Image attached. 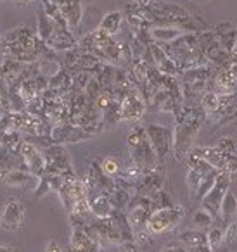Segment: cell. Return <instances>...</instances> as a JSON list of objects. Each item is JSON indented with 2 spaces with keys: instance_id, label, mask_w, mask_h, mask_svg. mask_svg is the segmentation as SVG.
I'll return each mask as SVG.
<instances>
[{
  "instance_id": "37",
  "label": "cell",
  "mask_w": 237,
  "mask_h": 252,
  "mask_svg": "<svg viewBox=\"0 0 237 252\" xmlns=\"http://www.w3.org/2000/svg\"><path fill=\"white\" fill-rule=\"evenodd\" d=\"M161 252H189V249L185 247L180 240H175V242H170V244L164 245V247L161 249Z\"/></svg>"
},
{
  "instance_id": "8",
  "label": "cell",
  "mask_w": 237,
  "mask_h": 252,
  "mask_svg": "<svg viewBox=\"0 0 237 252\" xmlns=\"http://www.w3.org/2000/svg\"><path fill=\"white\" fill-rule=\"evenodd\" d=\"M216 126L229 125L230 121L237 119V94H225L220 95V105L215 112L206 116Z\"/></svg>"
},
{
  "instance_id": "36",
  "label": "cell",
  "mask_w": 237,
  "mask_h": 252,
  "mask_svg": "<svg viewBox=\"0 0 237 252\" xmlns=\"http://www.w3.org/2000/svg\"><path fill=\"white\" fill-rule=\"evenodd\" d=\"M49 190H52L50 189V183H49V178H47V175H43V176H40V183H39V187H37V190L33 193H35V197L37 199H40V197H43L45 195Z\"/></svg>"
},
{
  "instance_id": "5",
  "label": "cell",
  "mask_w": 237,
  "mask_h": 252,
  "mask_svg": "<svg viewBox=\"0 0 237 252\" xmlns=\"http://www.w3.org/2000/svg\"><path fill=\"white\" fill-rule=\"evenodd\" d=\"M230 190V178L227 171H220L218 180H216L215 187L211 189V192L201 200L202 209H206L209 214H211L215 220L220 218V209H222V202L225 193Z\"/></svg>"
},
{
  "instance_id": "9",
  "label": "cell",
  "mask_w": 237,
  "mask_h": 252,
  "mask_svg": "<svg viewBox=\"0 0 237 252\" xmlns=\"http://www.w3.org/2000/svg\"><path fill=\"white\" fill-rule=\"evenodd\" d=\"M19 154H21V158L25 159L30 173L37 175L39 178L45 175L47 161H45V156H43L42 149H39L35 144H32V142L23 140L21 149H19Z\"/></svg>"
},
{
  "instance_id": "28",
  "label": "cell",
  "mask_w": 237,
  "mask_h": 252,
  "mask_svg": "<svg viewBox=\"0 0 237 252\" xmlns=\"http://www.w3.org/2000/svg\"><path fill=\"white\" fill-rule=\"evenodd\" d=\"M99 164H101L102 173H104L106 176H109V178H118V176L121 175V166H119V162L116 161L115 158H111V156H106Z\"/></svg>"
},
{
  "instance_id": "34",
  "label": "cell",
  "mask_w": 237,
  "mask_h": 252,
  "mask_svg": "<svg viewBox=\"0 0 237 252\" xmlns=\"http://www.w3.org/2000/svg\"><path fill=\"white\" fill-rule=\"evenodd\" d=\"M151 54H153V59L156 63V66H159L163 61L168 59V54L164 52V49L159 43H151Z\"/></svg>"
},
{
  "instance_id": "25",
  "label": "cell",
  "mask_w": 237,
  "mask_h": 252,
  "mask_svg": "<svg viewBox=\"0 0 237 252\" xmlns=\"http://www.w3.org/2000/svg\"><path fill=\"white\" fill-rule=\"evenodd\" d=\"M218 175H220V171L218 169H213V171H209L208 175H204L202 176V182H201V187H199V190H198V195H196V199L201 202L202 199H204L206 195H208L209 192H211V189L215 187V183H216V180H218Z\"/></svg>"
},
{
  "instance_id": "1",
  "label": "cell",
  "mask_w": 237,
  "mask_h": 252,
  "mask_svg": "<svg viewBox=\"0 0 237 252\" xmlns=\"http://www.w3.org/2000/svg\"><path fill=\"white\" fill-rule=\"evenodd\" d=\"M206 119V112L198 105H185L175 114V137H173V156L177 161H185L192 149V142L198 131L201 130Z\"/></svg>"
},
{
  "instance_id": "40",
  "label": "cell",
  "mask_w": 237,
  "mask_h": 252,
  "mask_svg": "<svg viewBox=\"0 0 237 252\" xmlns=\"http://www.w3.org/2000/svg\"><path fill=\"white\" fill-rule=\"evenodd\" d=\"M229 178H230V189L237 187V171H230L229 173Z\"/></svg>"
},
{
  "instance_id": "16",
  "label": "cell",
  "mask_w": 237,
  "mask_h": 252,
  "mask_svg": "<svg viewBox=\"0 0 237 252\" xmlns=\"http://www.w3.org/2000/svg\"><path fill=\"white\" fill-rule=\"evenodd\" d=\"M49 45L52 47L54 50H71L75 47H78V42L75 38L71 28H61V26H56V32H54V36L50 38Z\"/></svg>"
},
{
  "instance_id": "32",
  "label": "cell",
  "mask_w": 237,
  "mask_h": 252,
  "mask_svg": "<svg viewBox=\"0 0 237 252\" xmlns=\"http://www.w3.org/2000/svg\"><path fill=\"white\" fill-rule=\"evenodd\" d=\"M223 235H225V228L223 226L213 224L208 230V240H209V244H211L213 251H218V247L223 245Z\"/></svg>"
},
{
  "instance_id": "46",
  "label": "cell",
  "mask_w": 237,
  "mask_h": 252,
  "mask_svg": "<svg viewBox=\"0 0 237 252\" xmlns=\"http://www.w3.org/2000/svg\"><path fill=\"white\" fill-rule=\"evenodd\" d=\"M16 2H19V4H28V2H32V0H16Z\"/></svg>"
},
{
  "instance_id": "45",
  "label": "cell",
  "mask_w": 237,
  "mask_h": 252,
  "mask_svg": "<svg viewBox=\"0 0 237 252\" xmlns=\"http://www.w3.org/2000/svg\"><path fill=\"white\" fill-rule=\"evenodd\" d=\"M0 252H12V249L5 247V245H2V249H0Z\"/></svg>"
},
{
  "instance_id": "43",
  "label": "cell",
  "mask_w": 237,
  "mask_h": 252,
  "mask_svg": "<svg viewBox=\"0 0 237 252\" xmlns=\"http://www.w3.org/2000/svg\"><path fill=\"white\" fill-rule=\"evenodd\" d=\"M232 61L237 63V42H236V49H234V52H232Z\"/></svg>"
},
{
  "instance_id": "23",
  "label": "cell",
  "mask_w": 237,
  "mask_h": 252,
  "mask_svg": "<svg viewBox=\"0 0 237 252\" xmlns=\"http://www.w3.org/2000/svg\"><path fill=\"white\" fill-rule=\"evenodd\" d=\"M123 18H125V14L119 11H109L108 14H104V18L101 19V25H99V28L104 30L106 33H109V35L115 36L116 33L121 30V23H123Z\"/></svg>"
},
{
  "instance_id": "14",
  "label": "cell",
  "mask_w": 237,
  "mask_h": 252,
  "mask_svg": "<svg viewBox=\"0 0 237 252\" xmlns=\"http://www.w3.org/2000/svg\"><path fill=\"white\" fill-rule=\"evenodd\" d=\"M192 154L199 156L204 161H208L213 168H216L218 171H225L227 169V162H225V156L220 151L218 147H211V145H199V147H192L191 149Z\"/></svg>"
},
{
  "instance_id": "3",
  "label": "cell",
  "mask_w": 237,
  "mask_h": 252,
  "mask_svg": "<svg viewBox=\"0 0 237 252\" xmlns=\"http://www.w3.org/2000/svg\"><path fill=\"white\" fill-rule=\"evenodd\" d=\"M146 131H147V137H149L151 144H153L154 151H156V154H158L159 164L163 166L164 162L168 161V158L173 154L175 131L171 130V128H168V126L156 125V123L146 125Z\"/></svg>"
},
{
  "instance_id": "20",
  "label": "cell",
  "mask_w": 237,
  "mask_h": 252,
  "mask_svg": "<svg viewBox=\"0 0 237 252\" xmlns=\"http://www.w3.org/2000/svg\"><path fill=\"white\" fill-rule=\"evenodd\" d=\"M56 26L57 25L45 14V12H43V9H40V11L37 12V35H39L40 40H43L45 43H49L50 38L54 36Z\"/></svg>"
},
{
  "instance_id": "10",
  "label": "cell",
  "mask_w": 237,
  "mask_h": 252,
  "mask_svg": "<svg viewBox=\"0 0 237 252\" xmlns=\"http://www.w3.org/2000/svg\"><path fill=\"white\" fill-rule=\"evenodd\" d=\"M26 221V211L19 200H9L2 211V228L9 231H14L21 228Z\"/></svg>"
},
{
  "instance_id": "29",
  "label": "cell",
  "mask_w": 237,
  "mask_h": 252,
  "mask_svg": "<svg viewBox=\"0 0 237 252\" xmlns=\"http://www.w3.org/2000/svg\"><path fill=\"white\" fill-rule=\"evenodd\" d=\"M218 105H220V95L216 94V92L208 90L201 97V107L204 109L206 116L211 114V112H215L216 109H218Z\"/></svg>"
},
{
  "instance_id": "12",
  "label": "cell",
  "mask_w": 237,
  "mask_h": 252,
  "mask_svg": "<svg viewBox=\"0 0 237 252\" xmlns=\"http://www.w3.org/2000/svg\"><path fill=\"white\" fill-rule=\"evenodd\" d=\"M178 240L189 249V252H215L208 240V231L185 230L180 233Z\"/></svg>"
},
{
  "instance_id": "38",
  "label": "cell",
  "mask_w": 237,
  "mask_h": 252,
  "mask_svg": "<svg viewBox=\"0 0 237 252\" xmlns=\"http://www.w3.org/2000/svg\"><path fill=\"white\" fill-rule=\"evenodd\" d=\"M119 252H140V245L137 244L135 240L132 242H121V244L118 245Z\"/></svg>"
},
{
  "instance_id": "21",
  "label": "cell",
  "mask_w": 237,
  "mask_h": 252,
  "mask_svg": "<svg viewBox=\"0 0 237 252\" xmlns=\"http://www.w3.org/2000/svg\"><path fill=\"white\" fill-rule=\"evenodd\" d=\"M121 100L113 97L111 102L108 104V107L102 111V126L104 128H111L115 126L119 119H123V111H121Z\"/></svg>"
},
{
  "instance_id": "35",
  "label": "cell",
  "mask_w": 237,
  "mask_h": 252,
  "mask_svg": "<svg viewBox=\"0 0 237 252\" xmlns=\"http://www.w3.org/2000/svg\"><path fill=\"white\" fill-rule=\"evenodd\" d=\"M237 240V221L225 226V235H223V245H232Z\"/></svg>"
},
{
  "instance_id": "42",
  "label": "cell",
  "mask_w": 237,
  "mask_h": 252,
  "mask_svg": "<svg viewBox=\"0 0 237 252\" xmlns=\"http://www.w3.org/2000/svg\"><path fill=\"white\" fill-rule=\"evenodd\" d=\"M132 2H139V4H142V5H149L151 2H156V0H132Z\"/></svg>"
},
{
  "instance_id": "30",
  "label": "cell",
  "mask_w": 237,
  "mask_h": 252,
  "mask_svg": "<svg viewBox=\"0 0 237 252\" xmlns=\"http://www.w3.org/2000/svg\"><path fill=\"white\" fill-rule=\"evenodd\" d=\"M185 182H187V187H189V192H191L192 199H196L198 195V190L201 187V182H202V175L196 169L189 168L187 169V176H185Z\"/></svg>"
},
{
  "instance_id": "4",
  "label": "cell",
  "mask_w": 237,
  "mask_h": 252,
  "mask_svg": "<svg viewBox=\"0 0 237 252\" xmlns=\"http://www.w3.org/2000/svg\"><path fill=\"white\" fill-rule=\"evenodd\" d=\"M184 216H185V207L178 206V204L166 207V209H158L154 211L149 223H147V231L153 237L154 235H163L166 231L173 230L184 220Z\"/></svg>"
},
{
  "instance_id": "33",
  "label": "cell",
  "mask_w": 237,
  "mask_h": 252,
  "mask_svg": "<svg viewBox=\"0 0 237 252\" xmlns=\"http://www.w3.org/2000/svg\"><path fill=\"white\" fill-rule=\"evenodd\" d=\"M153 202H154V207L158 209H166V207H171L175 206V202L171 200V197L168 195L164 190H158V192H154L153 195Z\"/></svg>"
},
{
  "instance_id": "27",
  "label": "cell",
  "mask_w": 237,
  "mask_h": 252,
  "mask_svg": "<svg viewBox=\"0 0 237 252\" xmlns=\"http://www.w3.org/2000/svg\"><path fill=\"white\" fill-rule=\"evenodd\" d=\"M187 166L189 168H192V169H196V171H199L202 176L204 175H208L209 171H213V169H216V168H213L211 164H209L208 161H204L202 158H199V156H196V154H192V152H189V156H187Z\"/></svg>"
},
{
  "instance_id": "26",
  "label": "cell",
  "mask_w": 237,
  "mask_h": 252,
  "mask_svg": "<svg viewBox=\"0 0 237 252\" xmlns=\"http://www.w3.org/2000/svg\"><path fill=\"white\" fill-rule=\"evenodd\" d=\"M109 197H111V202H113V206H115V209H125L126 211V207H128V204H130V200H132L133 195L128 192V190L116 187L115 192H113Z\"/></svg>"
},
{
  "instance_id": "39",
  "label": "cell",
  "mask_w": 237,
  "mask_h": 252,
  "mask_svg": "<svg viewBox=\"0 0 237 252\" xmlns=\"http://www.w3.org/2000/svg\"><path fill=\"white\" fill-rule=\"evenodd\" d=\"M43 252H63V249L59 247V244L56 240H49L45 244V251Z\"/></svg>"
},
{
  "instance_id": "11",
  "label": "cell",
  "mask_w": 237,
  "mask_h": 252,
  "mask_svg": "<svg viewBox=\"0 0 237 252\" xmlns=\"http://www.w3.org/2000/svg\"><path fill=\"white\" fill-rule=\"evenodd\" d=\"M2 180H4V183L7 187L33 190V192H35L40 183L39 176L30 171H25V169H9V171H2Z\"/></svg>"
},
{
  "instance_id": "22",
  "label": "cell",
  "mask_w": 237,
  "mask_h": 252,
  "mask_svg": "<svg viewBox=\"0 0 237 252\" xmlns=\"http://www.w3.org/2000/svg\"><path fill=\"white\" fill-rule=\"evenodd\" d=\"M184 33V30L175 28V26H154L151 30V35H153L156 43H170L173 40H177L178 36H182Z\"/></svg>"
},
{
  "instance_id": "41",
  "label": "cell",
  "mask_w": 237,
  "mask_h": 252,
  "mask_svg": "<svg viewBox=\"0 0 237 252\" xmlns=\"http://www.w3.org/2000/svg\"><path fill=\"white\" fill-rule=\"evenodd\" d=\"M229 71H230V74H232V76L237 80V63H232V64H230V66H229Z\"/></svg>"
},
{
  "instance_id": "7",
  "label": "cell",
  "mask_w": 237,
  "mask_h": 252,
  "mask_svg": "<svg viewBox=\"0 0 237 252\" xmlns=\"http://www.w3.org/2000/svg\"><path fill=\"white\" fill-rule=\"evenodd\" d=\"M42 152L47 161L45 173H63V171H68V169H73L71 158L66 149H64V145L52 144L50 147L43 149Z\"/></svg>"
},
{
  "instance_id": "13",
  "label": "cell",
  "mask_w": 237,
  "mask_h": 252,
  "mask_svg": "<svg viewBox=\"0 0 237 252\" xmlns=\"http://www.w3.org/2000/svg\"><path fill=\"white\" fill-rule=\"evenodd\" d=\"M92 226L95 228V231L99 233L101 242L109 245H119L121 244V237H119V231L116 230L115 223H113L111 216L109 218H94L92 220Z\"/></svg>"
},
{
  "instance_id": "44",
  "label": "cell",
  "mask_w": 237,
  "mask_h": 252,
  "mask_svg": "<svg viewBox=\"0 0 237 252\" xmlns=\"http://www.w3.org/2000/svg\"><path fill=\"white\" fill-rule=\"evenodd\" d=\"M54 2H56V4H57V5H59V7H63V5H64V4H66L68 0H54Z\"/></svg>"
},
{
  "instance_id": "18",
  "label": "cell",
  "mask_w": 237,
  "mask_h": 252,
  "mask_svg": "<svg viewBox=\"0 0 237 252\" xmlns=\"http://www.w3.org/2000/svg\"><path fill=\"white\" fill-rule=\"evenodd\" d=\"M223 221V228L229 226L230 223L237 221V195L232 189L225 193L222 202V209H220V218Z\"/></svg>"
},
{
  "instance_id": "24",
  "label": "cell",
  "mask_w": 237,
  "mask_h": 252,
  "mask_svg": "<svg viewBox=\"0 0 237 252\" xmlns=\"http://www.w3.org/2000/svg\"><path fill=\"white\" fill-rule=\"evenodd\" d=\"M153 213H154L153 209H146V207H135V209H130L128 218H130V223H132L133 230L139 231V230L147 228V223H149Z\"/></svg>"
},
{
  "instance_id": "17",
  "label": "cell",
  "mask_w": 237,
  "mask_h": 252,
  "mask_svg": "<svg viewBox=\"0 0 237 252\" xmlns=\"http://www.w3.org/2000/svg\"><path fill=\"white\" fill-rule=\"evenodd\" d=\"M90 202V209L94 218H109L115 211V206L111 202V197L106 193H92L87 197Z\"/></svg>"
},
{
  "instance_id": "15",
  "label": "cell",
  "mask_w": 237,
  "mask_h": 252,
  "mask_svg": "<svg viewBox=\"0 0 237 252\" xmlns=\"http://www.w3.org/2000/svg\"><path fill=\"white\" fill-rule=\"evenodd\" d=\"M164 185V176L159 169L156 171H149L142 176L139 183H137V193H146V195H153L158 190H163Z\"/></svg>"
},
{
  "instance_id": "19",
  "label": "cell",
  "mask_w": 237,
  "mask_h": 252,
  "mask_svg": "<svg viewBox=\"0 0 237 252\" xmlns=\"http://www.w3.org/2000/svg\"><path fill=\"white\" fill-rule=\"evenodd\" d=\"M61 12L66 18L70 28H78L83 19V5H81V0H68L66 4L61 7Z\"/></svg>"
},
{
  "instance_id": "31",
  "label": "cell",
  "mask_w": 237,
  "mask_h": 252,
  "mask_svg": "<svg viewBox=\"0 0 237 252\" xmlns=\"http://www.w3.org/2000/svg\"><path fill=\"white\" fill-rule=\"evenodd\" d=\"M194 223L196 226L199 228V230H204V228H211L213 224H215V218L211 216V214L208 213L206 209H199L194 213Z\"/></svg>"
},
{
  "instance_id": "2",
  "label": "cell",
  "mask_w": 237,
  "mask_h": 252,
  "mask_svg": "<svg viewBox=\"0 0 237 252\" xmlns=\"http://www.w3.org/2000/svg\"><path fill=\"white\" fill-rule=\"evenodd\" d=\"M126 147L130 151V159L142 169L144 173L156 171V169L163 168L159 164V159L154 151L153 144H151L149 137H147L146 126H133L132 130L126 135Z\"/></svg>"
},
{
  "instance_id": "6",
  "label": "cell",
  "mask_w": 237,
  "mask_h": 252,
  "mask_svg": "<svg viewBox=\"0 0 237 252\" xmlns=\"http://www.w3.org/2000/svg\"><path fill=\"white\" fill-rule=\"evenodd\" d=\"M54 144H77V142H83V140H90L95 135H92L87 128L83 126H77L71 125V123H63V125H56L54 126L52 133Z\"/></svg>"
}]
</instances>
